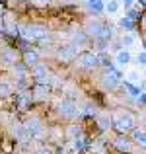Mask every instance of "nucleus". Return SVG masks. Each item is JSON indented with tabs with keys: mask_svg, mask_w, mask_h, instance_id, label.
I'll return each instance as SVG.
<instances>
[{
	"mask_svg": "<svg viewBox=\"0 0 146 154\" xmlns=\"http://www.w3.org/2000/svg\"><path fill=\"white\" fill-rule=\"evenodd\" d=\"M136 127V117L132 115L131 111H125V109H121V111L113 113V127L117 133H131L132 129Z\"/></svg>",
	"mask_w": 146,
	"mask_h": 154,
	"instance_id": "f257e3e1",
	"label": "nucleus"
},
{
	"mask_svg": "<svg viewBox=\"0 0 146 154\" xmlns=\"http://www.w3.org/2000/svg\"><path fill=\"white\" fill-rule=\"evenodd\" d=\"M20 33L27 41H43L45 37H49V27L45 23H27L26 27H22Z\"/></svg>",
	"mask_w": 146,
	"mask_h": 154,
	"instance_id": "f03ea898",
	"label": "nucleus"
},
{
	"mask_svg": "<svg viewBox=\"0 0 146 154\" xmlns=\"http://www.w3.org/2000/svg\"><path fill=\"white\" fill-rule=\"evenodd\" d=\"M56 113H59L60 119L72 121V119H76V117H80L82 111L78 109V105H76L74 100L66 98V100H62V102H59V105H56Z\"/></svg>",
	"mask_w": 146,
	"mask_h": 154,
	"instance_id": "7ed1b4c3",
	"label": "nucleus"
},
{
	"mask_svg": "<svg viewBox=\"0 0 146 154\" xmlns=\"http://www.w3.org/2000/svg\"><path fill=\"white\" fill-rule=\"evenodd\" d=\"M76 63H78V66L84 68V70H92V68L99 66V55L94 53V51H82L76 57Z\"/></svg>",
	"mask_w": 146,
	"mask_h": 154,
	"instance_id": "20e7f679",
	"label": "nucleus"
},
{
	"mask_svg": "<svg viewBox=\"0 0 146 154\" xmlns=\"http://www.w3.org/2000/svg\"><path fill=\"white\" fill-rule=\"evenodd\" d=\"M101 84H103L105 90H115V88L121 86V72L117 70V68H105V72L101 74Z\"/></svg>",
	"mask_w": 146,
	"mask_h": 154,
	"instance_id": "39448f33",
	"label": "nucleus"
},
{
	"mask_svg": "<svg viewBox=\"0 0 146 154\" xmlns=\"http://www.w3.org/2000/svg\"><path fill=\"white\" fill-rule=\"evenodd\" d=\"M113 148H115L117 152L131 154L135 150V143H132V139L127 135V133H119V135L115 137V140H113Z\"/></svg>",
	"mask_w": 146,
	"mask_h": 154,
	"instance_id": "423d86ee",
	"label": "nucleus"
},
{
	"mask_svg": "<svg viewBox=\"0 0 146 154\" xmlns=\"http://www.w3.org/2000/svg\"><path fill=\"white\" fill-rule=\"evenodd\" d=\"M78 57V47L74 43H66V45H59L56 47V59L62 63H70Z\"/></svg>",
	"mask_w": 146,
	"mask_h": 154,
	"instance_id": "0eeeda50",
	"label": "nucleus"
},
{
	"mask_svg": "<svg viewBox=\"0 0 146 154\" xmlns=\"http://www.w3.org/2000/svg\"><path fill=\"white\" fill-rule=\"evenodd\" d=\"M29 74H31V78H33L35 82H43V84H49V82H51L49 66H47V64H43L41 60H39L37 64H33V66L29 68Z\"/></svg>",
	"mask_w": 146,
	"mask_h": 154,
	"instance_id": "6e6552de",
	"label": "nucleus"
},
{
	"mask_svg": "<svg viewBox=\"0 0 146 154\" xmlns=\"http://www.w3.org/2000/svg\"><path fill=\"white\" fill-rule=\"evenodd\" d=\"M26 129H27V133H29L31 139H41L43 133H45V125H43L41 121L37 119V117H33V119L26 121Z\"/></svg>",
	"mask_w": 146,
	"mask_h": 154,
	"instance_id": "1a4fd4ad",
	"label": "nucleus"
},
{
	"mask_svg": "<svg viewBox=\"0 0 146 154\" xmlns=\"http://www.w3.org/2000/svg\"><path fill=\"white\" fill-rule=\"evenodd\" d=\"M94 119H96V125L99 127V131H107V129L113 127V113L109 111H97Z\"/></svg>",
	"mask_w": 146,
	"mask_h": 154,
	"instance_id": "9d476101",
	"label": "nucleus"
},
{
	"mask_svg": "<svg viewBox=\"0 0 146 154\" xmlns=\"http://www.w3.org/2000/svg\"><path fill=\"white\" fill-rule=\"evenodd\" d=\"M105 27H107V23L101 22V20H90V22L86 23V27H84V31H86L90 37H97V35H101L105 31Z\"/></svg>",
	"mask_w": 146,
	"mask_h": 154,
	"instance_id": "9b49d317",
	"label": "nucleus"
},
{
	"mask_svg": "<svg viewBox=\"0 0 146 154\" xmlns=\"http://www.w3.org/2000/svg\"><path fill=\"white\" fill-rule=\"evenodd\" d=\"M0 63L8 64V66H14V64L18 63V53H16V49H12V47H6V49L0 53Z\"/></svg>",
	"mask_w": 146,
	"mask_h": 154,
	"instance_id": "f8f14e48",
	"label": "nucleus"
},
{
	"mask_svg": "<svg viewBox=\"0 0 146 154\" xmlns=\"http://www.w3.org/2000/svg\"><path fill=\"white\" fill-rule=\"evenodd\" d=\"M39 59H41V55H39V51H35V49H27V51H23V55H22V63L27 64L29 68L33 66V64H37Z\"/></svg>",
	"mask_w": 146,
	"mask_h": 154,
	"instance_id": "ddd939ff",
	"label": "nucleus"
},
{
	"mask_svg": "<svg viewBox=\"0 0 146 154\" xmlns=\"http://www.w3.org/2000/svg\"><path fill=\"white\" fill-rule=\"evenodd\" d=\"M70 39H72V43H74L76 47H84V45H88V43L92 41V37H90V35H88L84 29L74 31V33L70 35Z\"/></svg>",
	"mask_w": 146,
	"mask_h": 154,
	"instance_id": "4468645a",
	"label": "nucleus"
},
{
	"mask_svg": "<svg viewBox=\"0 0 146 154\" xmlns=\"http://www.w3.org/2000/svg\"><path fill=\"white\" fill-rule=\"evenodd\" d=\"M31 94H33V98H37V100H47L49 94H51V88H49L47 84H43V82H35Z\"/></svg>",
	"mask_w": 146,
	"mask_h": 154,
	"instance_id": "2eb2a0df",
	"label": "nucleus"
},
{
	"mask_svg": "<svg viewBox=\"0 0 146 154\" xmlns=\"http://www.w3.org/2000/svg\"><path fill=\"white\" fill-rule=\"evenodd\" d=\"M132 57H131V51L129 49H119L115 55V64L117 66H127V64H131Z\"/></svg>",
	"mask_w": 146,
	"mask_h": 154,
	"instance_id": "dca6fc26",
	"label": "nucleus"
},
{
	"mask_svg": "<svg viewBox=\"0 0 146 154\" xmlns=\"http://www.w3.org/2000/svg\"><path fill=\"white\" fill-rule=\"evenodd\" d=\"M14 137H16V140L22 143V144H26L27 140H31V137H29V133H27L26 125H16V127H14Z\"/></svg>",
	"mask_w": 146,
	"mask_h": 154,
	"instance_id": "f3484780",
	"label": "nucleus"
},
{
	"mask_svg": "<svg viewBox=\"0 0 146 154\" xmlns=\"http://www.w3.org/2000/svg\"><path fill=\"white\" fill-rule=\"evenodd\" d=\"M131 139H132V143H136V144H140V146L146 148V131H144V129L135 127L131 131Z\"/></svg>",
	"mask_w": 146,
	"mask_h": 154,
	"instance_id": "a211bd4d",
	"label": "nucleus"
},
{
	"mask_svg": "<svg viewBox=\"0 0 146 154\" xmlns=\"http://www.w3.org/2000/svg\"><path fill=\"white\" fill-rule=\"evenodd\" d=\"M119 27L121 29H125V31H129V33H135L136 31V27H138V22H135V20H131V18H121L119 20Z\"/></svg>",
	"mask_w": 146,
	"mask_h": 154,
	"instance_id": "6ab92c4d",
	"label": "nucleus"
},
{
	"mask_svg": "<svg viewBox=\"0 0 146 154\" xmlns=\"http://www.w3.org/2000/svg\"><path fill=\"white\" fill-rule=\"evenodd\" d=\"M123 84V88H125V92L129 94V98H135V100H138V96H140V86H136V84H132V82H129V80H125V82H121Z\"/></svg>",
	"mask_w": 146,
	"mask_h": 154,
	"instance_id": "aec40b11",
	"label": "nucleus"
},
{
	"mask_svg": "<svg viewBox=\"0 0 146 154\" xmlns=\"http://www.w3.org/2000/svg\"><path fill=\"white\" fill-rule=\"evenodd\" d=\"M82 125H78V123H72V125H68V129H66V139L68 140H74V139H78V137H82Z\"/></svg>",
	"mask_w": 146,
	"mask_h": 154,
	"instance_id": "412c9836",
	"label": "nucleus"
},
{
	"mask_svg": "<svg viewBox=\"0 0 146 154\" xmlns=\"http://www.w3.org/2000/svg\"><path fill=\"white\" fill-rule=\"evenodd\" d=\"M86 4H88V8H90L92 12L97 16V14H101V12H105V4H103V0H86Z\"/></svg>",
	"mask_w": 146,
	"mask_h": 154,
	"instance_id": "4be33fe9",
	"label": "nucleus"
},
{
	"mask_svg": "<svg viewBox=\"0 0 146 154\" xmlns=\"http://www.w3.org/2000/svg\"><path fill=\"white\" fill-rule=\"evenodd\" d=\"M119 10H121V2H119V0H109V2L105 4V12H107L109 16L117 14Z\"/></svg>",
	"mask_w": 146,
	"mask_h": 154,
	"instance_id": "5701e85b",
	"label": "nucleus"
},
{
	"mask_svg": "<svg viewBox=\"0 0 146 154\" xmlns=\"http://www.w3.org/2000/svg\"><path fill=\"white\" fill-rule=\"evenodd\" d=\"M121 45L127 47V49H129V47H132V45H135V33H129V31H127V33H123V35H121Z\"/></svg>",
	"mask_w": 146,
	"mask_h": 154,
	"instance_id": "b1692460",
	"label": "nucleus"
},
{
	"mask_svg": "<svg viewBox=\"0 0 146 154\" xmlns=\"http://www.w3.org/2000/svg\"><path fill=\"white\" fill-rule=\"evenodd\" d=\"M140 78H142V76H140V72L136 70V68L129 70V74H127V80H129V82H132V84H138V82H140Z\"/></svg>",
	"mask_w": 146,
	"mask_h": 154,
	"instance_id": "393cba45",
	"label": "nucleus"
},
{
	"mask_svg": "<svg viewBox=\"0 0 146 154\" xmlns=\"http://www.w3.org/2000/svg\"><path fill=\"white\" fill-rule=\"evenodd\" d=\"M0 96H2V98L12 96V84L10 82H0Z\"/></svg>",
	"mask_w": 146,
	"mask_h": 154,
	"instance_id": "a878e982",
	"label": "nucleus"
},
{
	"mask_svg": "<svg viewBox=\"0 0 146 154\" xmlns=\"http://www.w3.org/2000/svg\"><path fill=\"white\" fill-rule=\"evenodd\" d=\"M136 64H138L140 68H146V49L136 55Z\"/></svg>",
	"mask_w": 146,
	"mask_h": 154,
	"instance_id": "bb28decb",
	"label": "nucleus"
},
{
	"mask_svg": "<svg viewBox=\"0 0 146 154\" xmlns=\"http://www.w3.org/2000/svg\"><path fill=\"white\" fill-rule=\"evenodd\" d=\"M125 16H127V18H131V20H135V22H138V20H140V12L138 10H132V8H129Z\"/></svg>",
	"mask_w": 146,
	"mask_h": 154,
	"instance_id": "cd10ccee",
	"label": "nucleus"
},
{
	"mask_svg": "<svg viewBox=\"0 0 146 154\" xmlns=\"http://www.w3.org/2000/svg\"><path fill=\"white\" fill-rule=\"evenodd\" d=\"M35 154H55V150H53L51 146H41V148H39V150L35 152Z\"/></svg>",
	"mask_w": 146,
	"mask_h": 154,
	"instance_id": "c85d7f7f",
	"label": "nucleus"
},
{
	"mask_svg": "<svg viewBox=\"0 0 146 154\" xmlns=\"http://www.w3.org/2000/svg\"><path fill=\"white\" fill-rule=\"evenodd\" d=\"M132 4H135V0H123L121 6H125V10H129V8H132Z\"/></svg>",
	"mask_w": 146,
	"mask_h": 154,
	"instance_id": "c756f323",
	"label": "nucleus"
},
{
	"mask_svg": "<svg viewBox=\"0 0 146 154\" xmlns=\"http://www.w3.org/2000/svg\"><path fill=\"white\" fill-rule=\"evenodd\" d=\"M138 23H140V26H144V27H146V14H144V16L140 14V20H138Z\"/></svg>",
	"mask_w": 146,
	"mask_h": 154,
	"instance_id": "7c9ffc66",
	"label": "nucleus"
},
{
	"mask_svg": "<svg viewBox=\"0 0 146 154\" xmlns=\"http://www.w3.org/2000/svg\"><path fill=\"white\" fill-rule=\"evenodd\" d=\"M136 2H138V6H144L146 8V0H136Z\"/></svg>",
	"mask_w": 146,
	"mask_h": 154,
	"instance_id": "2f4dec72",
	"label": "nucleus"
},
{
	"mask_svg": "<svg viewBox=\"0 0 146 154\" xmlns=\"http://www.w3.org/2000/svg\"><path fill=\"white\" fill-rule=\"evenodd\" d=\"M142 43H144V47H146V33L142 35Z\"/></svg>",
	"mask_w": 146,
	"mask_h": 154,
	"instance_id": "473e14b6",
	"label": "nucleus"
},
{
	"mask_svg": "<svg viewBox=\"0 0 146 154\" xmlns=\"http://www.w3.org/2000/svg\"><path fill=\"white\" fill-rule=\"evenodd\" d=\"M142 78H146V68H144V76H142Z\"/></svg>",
	"mask_w": 146,
	"mask_h": 154,
	"instance_id": "72a5a7b5",
	"label": "nucleus"
}]
</instances>
